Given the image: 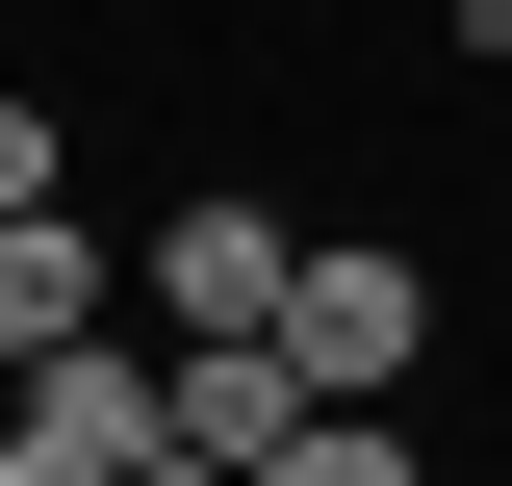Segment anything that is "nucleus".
I'll use <instances>...</instances> for the list:
<instances>
[{"label":"nucleus","mask_w":512,"mask_h":486,"mask_svg":"<svg viewBox=\"0 0 512 486\" xmlns=\"http://www.w3.org/2000/svg\"><path fill=\"white\" fill-rule=\"evenodd\" d=\"M256 486H436V461H410V435H384V410H308V435H282V461H256Z\"/></svg>","instance_id":"5"},{"label":"nucleus","mask_w":512,"mask_h":486,"mask_svg":"<svg viewBox=\"0 0 512 486\" xmlns=\"http://www.w3.org/2000/svg\"><path fill=\"white\" fill-rule=\"evenodd\" d=\"M77 333H128V307H103V231L26 205V231H0V359H77Z\"/></svg>","instance_id":"4"},{"label":"nucleus","mask_w":512,"mask_h":486,"mask_svg":"<svg viewBox=\"0 0 512 486\" xmlns=\"http://www.w3.org/2000/svg\"><path fill=\"white\" fill-rule=\"evenodd\" d=\"M52 154H77V128L26 103V77H0V231H26V205H52Z\"/></svg>","instance_id":"6"},{"label":"nucleus","mask_w":512,"mask_h":486,"mask_svg":"<svg viewBox=\"0 0 512 486\" xmlns=\"http://www.w3.org/2000/svg\"><path fill=\"white\" fill-rule=\"evenodd\" d=\"M308 410H333V384L282 359V333H180V461H282Z\"/></svg>","instance_id":"3"},{"label":"nucleus","mask_w":512,"mask_h":486,"mask_svg":"<svg viewBox=\"0 0 512 486\" xmlns=\"http://www.w3.org/2000/svg\"><path fill=\"white\" fill-rule=\"evenodd\" d=\"M154 486H256V461H154Z\"/></svg>","instance_id":"7"},{"label":"nucleus","mask_w":512,"mask_h":486,"mask_svg":"<svg viewBox=\"0 0 512 486\" xmlns=\"http://www.w3.org/2000/svg\"><path fill=\"white\" fill-rule=\"evenodd\" d=\"M282 359H308L333 384V410H384V384H410V359H436V282H410V256H308V282H282Z\"/></svg>","instance_id":"1"},{"label":"nucleus","mask_w":512,"mask_h":486,"mask_svg":"<svg viewBox=\"0 0 512 486\" xmlns=\"http://www.w3.org/2000/svg\"><path fill=\"white\" fill-rule=\"evenodd\" d=\"M282 282H308V231H282V205H154V333H282Z\"/></svg>","instance_id":"2"}]
</instances>
